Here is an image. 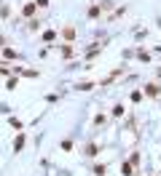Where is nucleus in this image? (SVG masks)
I'll use <instances>...</instances> for the list:
<instances>
[{"label": "nucleus", "instance_id": "1", "mask_svg": "<svg viewBox=\"0 0 161 176\" xmlns=\"http://www.w3.org/2000/svg\"><path fill=\"white\" fill-rule=\"evenodd\" d=\"M145 93H148V96H159V85H156V83L145 85Z\"/></svg>", "mask_w": 161, "mask_h": 176}, {"label": "nucleus", "instance_id": "2", "mask_svg": "<svg viewBox=\"0 0 161 176\" xmlns=\"http://www.w3.org/2000/svg\"><path fill=\"white\" fill-rule=\"evenodd\" d=\"M32 13H35V3H27L24 6V16H32Z\"/></svg>", "mask_w": 161, "mask_h": 176}, {"label": "nucleus", "instance_id": "3", "mask_svg": "<svg viewBox=\"0 0 161 176\" xmlns=\"http://www.w3.org/2000/svg\"><path fill=\"white\" fill-rule=\"evenodd\" d=\"M22 144H24V136H19L16 142H13V150H22Z\"/></svg>", "mask_w": 161, "mask_h": 176}, {"label": "nucleus", "instance_id": "4", "mask_svg": "<svg viewBox=\"0 0 161 176\" xmlns=\"http://www.w3.org/2000/svg\"><path fill=\"white\" fill-rule=\"evenodd\" d=\"M121 171H124V176H132V165H129V163H126V165H121Z\"/></svg>", "mask_w": 161, "mask_h": 176}]
</instances>
